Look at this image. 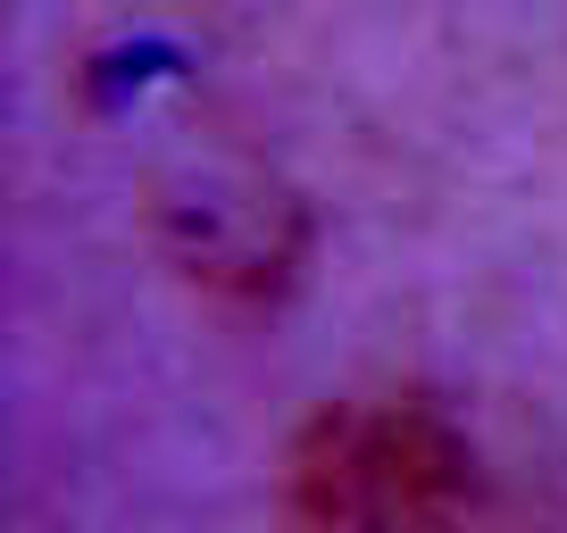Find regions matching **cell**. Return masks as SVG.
<instances>
[{
  "label": "cell",
  "instance_id": "cell-2",
  "mask_svg": "<svg viewBox=\"0 0 567 533\" xmlns=\"http://www.w3.org/2000/svg\"><path fill=\"white\" fill-rule=\"evenodd\" d=\"M176 259L217 292H267L292 259V209L259 192H209V200H167Z\"/></svg>",
  "mask_w": 567,
  "mask_h": 533
},
{
  "label": "cell",
  "instance_id": "cell-1",
  "mask_svg": "<svg viewBox=\"0 0 567 533\" xmlns=\"http://www.w3.org/2000/svg\"><path fill=\"white\" fill-rule=\"evenodd\" d=\"M292 516L309 533H501L467 426L434 400H334L292 442Z\"/></svg>",
  "mask_w": 567,
  "mask_h": 533
}]
</instances>
